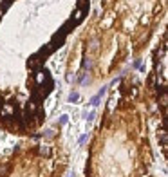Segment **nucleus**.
Instances as JSON below:
<instances>
[{
	"instance_id": "7ed1b4c3",
	"label": "nucleus",
	"mask_w": 168,
	"mask_h": 177,
	"mask_svg": "<svg viewBox=\"0 0 168 177\" xmlns=\"http://www.w3.org/2000/svg\"><path fill=\"white\" fill-rule=\"evenodd\" d=\"M69 164L71 150L58 125L0 154V177H65Z\"/></svg>"
},
{
	"instance_id": "20e7f679",
	"label": "nucleus",
	"mask_w": 168,
	"mask_h": 177,
	"mask_svg": "<svg viewBox=\"0 0 168 177\" xmlns=\"http://www.w3.org/2000/svg\"><path fill=\"white\" fill-rule=\"evenodd\" d=\"M148 177H166V175H159V173H157V172H152Z\"/></svg>"
},
{
	"instance_id": "f257e3e1",
	"label": "nucleus",
	"mask_w": 168,
	"mask_h": 177,
	"mask_svg": "<svg viewBox=\"0 0 168 177\" xmlns=\"http://www.w3.org/2000/svg\"><path fill=\"white\" fill-rule=\"evenodd\" d=\"M155 157L143 80L127 72L107 92L87 143L83 177H148Z\"/></svg>"
},
{
	"instance_id": "f03ea898",
	"label": "nucleus",
	"mask_w": 168,
	"mask_h": 177,
	"mask_svg": "<svg viewBox=\"0 0 168 177\" xmlns=\"http://www.w3.org/2000/svg\"><path fill=\"white\" fill-rule=\"evenodd\" d=\"M163 0H107L65 61L64 80L72 89L94 90L138 60L159 22Z\"/></svg>"
}]
</instances>
